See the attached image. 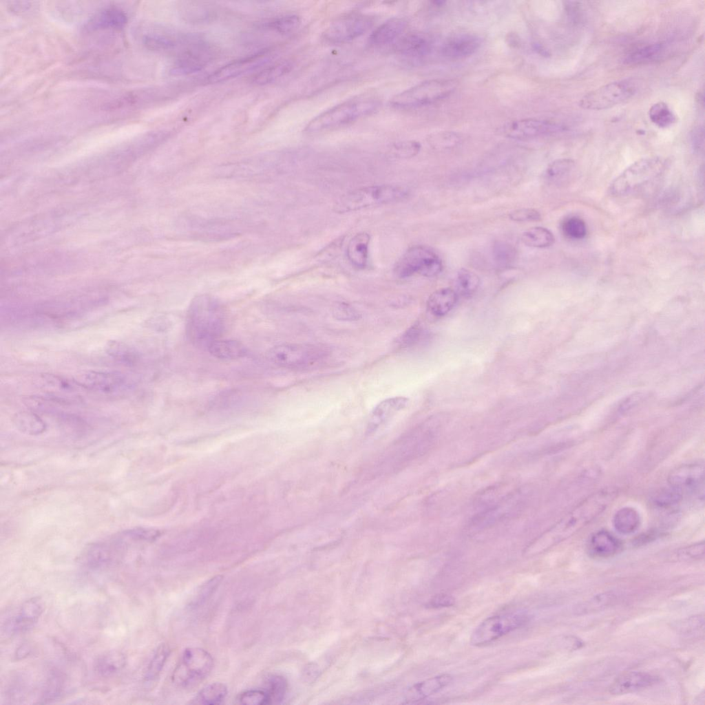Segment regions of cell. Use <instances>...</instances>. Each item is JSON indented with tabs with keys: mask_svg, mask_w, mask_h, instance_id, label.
<instances>
[{
	"mask_svg": "<svg viewBox=\"0 0 705 705\" xmlns=\"http://www.w3.org/2000/svg\"><path fill=\"white\" fill-rule=\"evenodd\" d=\"M227 310L217 298L209 295L196 296L187 309L185 332L189 341L205 347L221 338L226 328Z\"/></svg>",
	"mask_w": 705,
	"mask_h": 705,
	"instance_id": "obj_1",
	"label": "cell"
},
{
	"mask_svg": "<svg viewBox=\"0 0 705 705\" xmlns=\"http://www.w3.org/2000/svg\"><path fill=\"white\" fill-rule=\"evenodd\" d=\"M379 105L378 99L370 96L348 100L315 117L307 124L305 131L317 133L348 125L372 114Z\"/></svg>",
	"mask_w": 705,
	"mask_h": 705,
	"instance_id": "obj_2",
	"label": "cell"
},
{
	"mask_svg": "<svg viewBox=\"0 0 705 705\" xmlns=\"http://www.w3.org/2000/svg\"><path fill=\"white\" fill-rule=\"evenodd\" d=\"M666 167V161L660 156L640 158L627 167L611 182V193L625 196L639 192L658 180Z\"/></svg>",
	"mask_w": 705,
	"mask_h": 705,
	"instance_id": "obj_3",
	"label": "cell"
},
{
	"mask_svg": "<svg viewBox=\"0 0 705 705\" xmlns=\"http://www.w3.org/2000/svg\"><path fill=\"white\" fill-rule=\"evenodd\" d=\"M615 497V492L600 491L580 503L555 527L554 538L561 540L574 534L601 514Z\"/></svg>",
	"mask_w": 705,
	"mask_h": 705,
	"instance_id": "obj_4",
	"label": "cell"
},
{
	"mask_svg": "<svg viewBox=\"0 0 705 705\" xmlns=\"http://www.w3.org/2000/svg\"><path fill=\"white\" fill-rule=\"evenodd\" d=\"M408 191L396 185H373L352 191L341 197L335 203L339 213L354 211L378 204L403 200Z\"/></svg>",
	"mask_w": 705,
	"mask_h": 705,
	"instance_id": "obj_5",
	"label": "cell"
},
{
	"mask_svg": "<svg viewBox=\"0 0 705 705\" xmlns=\"http://www.w3.org/2000/svg\"><path fill=\"white\" fill-rule=\"evenodd\" d=\"M458 84L456 79L451 78L428 80L395 95L390 104L398 109L430 105L448 97L456 90Z\"/></svg>",
	"mask_w": 705,
	"mask_h": 705,
	"instance_id": "obj_6",
	"label": "cell"
},
{
	"mask_svg": "<svg viewBox=\"0 0 705 705\" xmlns=\"http://www.w3.org/2000/svg\"><path fill=\"white\" fill-rule=\"evenodd\" d=\"M328 355V349L324 346L287 343L270 348L267 352V358L281 368L303 369L320 363Z\"/></svg>",
	"mask_w": 705,
	"mask_h": 705,
	"instance_id": "obj_7",
	"label": "cell"
},
{
	"mask_svg": "<svg viewBox=\"0 0 705 705\" xmlns=\"http://www.w3.org/2000/svg\"><path fill=\"white\" fill-rule=\"evenodd\" d=\"M213 666V657L204 649H187L173 671L172 681L180 687H192L209 675Z\"/></svg>",
	"mask_w": 705,
	"mask_h": 705,
	"instance_id": "obj_8",
	"label": "cell"
},
{
	"mask_svg": "<svg viewBox=\"0 0 705 705\" xmlns=\"http://www.w3.org/2000/svg\"><path fill=\"white\" fill-rule=\"evenodd\" d=\"M637 90V84L632 79L615 81L588 92L578 105L585 109H609L631 98Z\"/></svg>",
	"mask_w": 705,
	"mask_h": 705,
	"instance_id": "obj_9",
	"label": "cell"
},
{
	"mask_svg": "<svg viewBox=\"0 0 705 705\" xmlns=\"http://www.w3.org/2000/svg\"><path fill=\"white\" fill-rule=\"evenodd\" d=\"M442 260L431 248L418 245L409 249L397 262L395 274L401 278L410 277L416 273L432 277L443 270Z\"/></svg>",
	"mask_w": 705,
	"mask_h": 705,
	"instance_id": "obj_10",
	"label": "cell"
},
{
	"mask_svg": "<svg viewBox=\"0 0 705 705\" xmlns=\"http://www.w3.org/2000/svg\"><path fill=\"white\" fill-rule=\"evenodd\" d=\"M528 617L522 613H509L489 617L484 620L473 631L470 643L473 646H483L500 638L505 634L523 626Z\"/></svg>",
	"mask_w": 705,
	"mask_h": 705,
	"instance_id": "obj_11",
	"label": "cell"
},
{
	"mask_svg": "<svg viewBox=\"0 0 705 705\" xmlns=\"http://www.w3.org/2000/svg\"><path fill=\"white\" fill-rule=\"evenodd\" d=\"M374 22V18L368 14H347L332 22L325 30L323 36L331 43H346L365 34L373 26Z\"/></svg>",
	"mask_w": 705,
	"mask_h": 705,
	"instance_id": "obj_12",
	"label": "cell"
},
{
	"mask_svg": "<svg viewBox=\"0 0 705 705\" xmlns=\"http://www.w3.org/2000/svg\"><path fill=\"white\" fill-rule=\"evenodd\" d=\"M565 129V126L556 122L538 118H524L508 122L500 131L507 138L525 140L561 132Z\"/></svg>",
	"mask_w": 705,
	"mask_h": 705,
	"instance_id": "obj_13",
	"label": "cell"
},
{
	"mask_svg": "<svg viewBox=\"0 0 705 705\" xmlns=\"http://www.w3.org/2000/svg\"><path fill=\"white\" fill-rule=\"evenodd\" d=\"M43 609V603L40 598L34 597L25 600L17 612L5 621L3 627L5 633L12 635L30 630L37 622Z\"/></svg>",
	"mask_w": 705,
	"mask_h": 705,
	"instance_id": "obj_14",
	"label": "cell"
},
{
	"mask_svg": "<svg viewBox=\"0 0 705 705\" xmlns=\"http://www.w3.org/2000/svg\"><path fill=\"white\" fill-rule=\"evenodd\" d=\"M210 60L209 49L204 43L192 40L184 49L170 70L173 76H182L202 70Z\"/></svg>",
	"mask_w": 705,
	"mask_h": 705,
	"instance_id": "obj_15",
	"label": "cell"
},
{
	"mask_svg": "<svg viewBox=\"0 0 705 705\" xmlns=\"http://www.w3.org/2000/svg\"><path fill=\"white\" fill-rule=\"evenodd\" d=\"M704 467L700 463L680 465L669 474L668 482L671 488L680 493L695 492L703 487Z\"/></svg>",
	"mask_w": 705,
	"mask_h": 705,
	"instance_id": "obj_16",
	"label": "cell"
},
{
	"mask_svg": "<svg viewBox=\"0 0 705 705\" xmlns=\"http://www.w3.org/2000/svg\"><path fill=\"white\" fill-rule=\"evenodd\" d=\"M270 56L268 50H262L231 62L211 74L208 78V81L211 83H217L237 77L266 63Z\"/></svg>",
	"mask_w": 705,
	"mask_h": 705,
	"instance_id": "obj_17",
	"label": "cell"
},
{
	"mask_svg": "<svg viewBox=\"0 0 705 705\" xmlns=\"http://www.w3.org/2000/svg\"><path fill=\"white\" fill-rule=\"evenodd\" d=\"M82 380L80 383L85 388L105 393L120 391L128 386L127 377L118 372L87 371Z\"/></svg>",
	"mask_w": 705,
	"mask_h": 705,
	"instance_id": "obj_18",
	"label": "cell"
},
{
	"mask_svg": "<svg viewBox=\"0 0 705 705\" xmlns=\"http://www.w3.org/2000/svg\"><path fill=\"white\" fill-rule=\"evenodd\" d=\"M433 41L427 34L422 32L408 33L401 36L395 44V50L401 56L408 59H421L432 52Z\"/></svg>",
	"mask_w": 705,
	"mask_h": 705,
	"instance_id": "obj_19",
	"label": "cell"
},
{
	"mask_svg": "<svg viewBox=\"0 0 705 705\" xmlns=\"http://www.w3.org/2000/svg\"><path fill=\"white\" fill-rule=\"evenodd\" d=\"M658 679L644 672H626L611 683L609 691L612 695H624L646 688L655 684Z\"/></svg>",
	"mask_w": 705,
	"mask_h": 705,
	"instance_id": "obj_20",
	"label": "cell"
},
{
	"mask_svg": "<svg viewBox=\"0 0 705 705\" xmlns=\"http://www.w3.org/2000/svg\"><path fill=\"white\" fill-rule=\"evenodd\" d=\"M481 39L472 34H459L448 39L442 45V54L451 59H463L473 54L480 47Z\"/></svg>",
	"mask_w": 705,
	"mask_h": 705,
	"instance_id": "obj_21",
	"label": "cell"
},
{
	"mask_svg": "<svg viewBox=\"0 0 705 705\" xmlns=\"http://www.w3.org/2000/svg\"><path fill=\"white\" fill-rule=\"evenodd\" d=\"M409 399L398 396L387 398L379 402L372 410L367 425L366 432H374L397 412L405 408Z\"/></svg>",
	"mask_w": 705,
	"mask_h": 705,
	"instance_id": "obj_22",
	"label": "cell"
},
{
	"mask_svg": "<svg viewBox=\"0 0 705 705\" xmlns=\"http://www.w3.org/2000/svg\"><path fill=\"white\" fill-rule=\"evenodd\" d=\"M621 549V543L612 534L600 530L589 538L587 550L596 558H607L615 555Z\"/></svg>",
	"mask_w": 705,
	"mask_h": 705,
	"instance_id": "obj_23",
	"label": "cell"
},
{
	"mask_svg": "<svg viewBox=\"0 0 705 705\" xmlns=\"http://www.w3.org/2000/svg\"><path fill=\"white\" fill-rule=\"evenodd\" d=\"M114 558V551L110 547L103 543H94L84 549L78 562L85 568L97 570L110 565Z\"/></svg>",
	"mask_w": 705,
	"mask_h": 705,
	"instance_id": "obj_24",
	"label": "cell"
},
{
	"mask_svg": "<svg viewBox=\"0 0 705 705\" xmlns=\"http://www.w3.org/2000/svg\"><path fill=\"white\" fill-rule=\"evenodd\" d=\"M406 27L407 21L404 19L391 18L372 32L369 37V42L374 46L390 44L401 37Z\"/></svg>",
	"mask_w": 705,
	"mask_h": 705,
	"instance_id": "obj_25",
	"label": "cell"
},
{
	"mask_svg": "<svg viewBox=\"0 0 705 705\" xmlns=\"http://www.w3.org/2000/svg\"><path fill=\"white\" fill-rule=\"evenodd\" d=\"M178 10L185 21L195 24L212 21L217 17V11L214 7L207 3L200 1H180Z\"/></svg>",
	"mask_w": 705,
	"mask_h": 705,
	"instance_id": "obj_26",
	"label": "cell"
},
{
	"mask_svg": "<svg viewBox=\"0 0 705 705\" xmlns=\"http://www.w3.org/2000/svg\"><path fill=\"white\" fill-rule=\"evenodd\" d=\"M183 39L177 36L174 32L162 28L145 33L143 37V42L149 50L167 52L174 50L182 43Z\"/></svg>",
	"mask_w": 705,
	"mask_h": 705,
	"instance_id": "obj_27",
	"label": "cell"
},
{
	"mask_svg": "<svg viewBox=\"0 0 705 705\" xmlns=\"http://www.w3.org/2000/svg\"><path fill=\"white\" fill-rule=\"evenodd\" d=\"M452 680V677L445 673L417 683L408 690L406 695L407 700L413 702L422 700L442 690L449 685Z\"/></svg>",
	"mask_w": 705,
	"mask_h": 705,
	"instance_id": "obj_28",
	"label": "cell"
},
{
	"mask_svg": "<svg viewBox=\"0 0 705 705\" xmlns=\"http://www.w3.org/2000/svg\"><path fill=\"white\" fill-rule=\"evenodd\" d=\"M458 294L452 288H439L433 292L427 300V308L435 317H443L455 306Z\"/></svg>",
	"mask_w": 705,
	"mask_h": 705,
	"instance_id": "obj_29",
	"label": "cell"
},
{
	"mask_svg": "<svg viewBox=\"0 0 705 705\" xmlns=\"http://www.w3.org/2000/svg\"><path fill=\"white\" fill-rule=\"evenodd\" d=\"M214 357L222 360H234L245 357L247 348L241 342L233 339H218L207 348Z\"/></svg>",
	"mask_w": 705,
	"mask_h": 705,
	"instance_id": "obj_30",
	"label": "cell"
},
{
	"mask_svg": "<svg viewBox=\"0 0 705 705\" xmlns=\"http://www.w3.org/2000/svg\"><path fill=\"white\" fill-rule=\"evenodd\" d=\"M126 663L127 657L124 653L112 650L103 653L96 660L94 670L98 675L108 677L121 671Z\"/></svg>",
	"mask_w": 705,
	"mask_h": 705,
	"instance_id": "obj_31",
	"label": "cell"
},
{
	"mask_svg": "<svg viewBox=\"0 0 705 705\" xmlns=\"http://www.w3.org/2000/svg\"><path fill=\"white\" fill-rule=\"evenodd\" d=\"M370 237L367 233L356 234L347 246V256L350 263L357 269H364L368 263Z\"/></svg>",
	"mask_w": 705,
	"mask_h": 705,
	"instance_id": "obj_32",
	"label": "cell"
},
{
	"mask_svg": "<svg viewBox=\"0 0 705 705\" xmlns=\"http://www.w3.org/2000/svg\"><path fill=\"white\" fill-rule=\"evenodd\" d=\"M12 422L19 432L28 435H39L46 430V424L43 420L30 411L16 413L13 416Z\"/></svg>",
	"mask_w": 705,
	"mask_h": 705,
	"instance_id": "obj_33",
	"label": "cell"
},
{
	"mask_svg": "<svg viewBox=\"0 0 705 705\" xmlns=\"http://www.w3.org/2000/svg\"><path fill=\"white\" fill-rule=\"evenodd\" d=\"M127 23L125 14L116 8H109L100 12L92 21V25L97 29H120Z\"/></svg>",
	"mask_w": 705,
	"mask_h": 705,
	"instance_id": "obj_34",
	"label": "cell"
},
{
	"mask_svg": "<svg viewBox=\"0 0 705 705\" xmlns=\"http://www.w3.org/2000/svg\"><path fill=\"white\" fill-rule=\"evenodd\" d=\"M615 529L620 534H629L638 529L640 524L638 512L631 507L620 509L613 516Z\"/></svg>",
	"mask_w": 705,
	"mask_h": 705,
	"instance_id": "obj_35",
	"label": "cell"
},
{
	"mask_svg": "<svg viewBox=\"0 0 705 705\" xmlns=\"http://www.w3.org/2000/svg\"><path fill=\"white\" fill-rule=\"evenodd\" d=\"M664 44L655 43L640 48L631 52L624 59L629 65H640L657 59L664 52Z\"/></svg>",
	"mask_w": 705,
	"mask_h": 705,
	"instance_id": "obj_36",
	"label": "cell"
},
{
	"mask_svg": "<svg viewBox=\"0 0 705 705\" xmlns=\"http://www.w3.org/2000/svg\"><path fill=\"white\" fill-rule=\"evenodd\" d=\"M227 694V686L220 682H214L203 687L192 701V704L216 705L221 704Z\"/></svg>",
	"mask_w": 705,
	"mask_h": 705,
	"instance_id": "obj_37",
	"label": "cell"
},
{
	"mask_svg": "<svg viewBox=\"0 0 705 705\" xmlns=\"http://www.w3.org/2000/svg\"><path fill=\"white\" fill-rule=\"evenodd\" d=\"M520 240L526 246L534 248H547L555 242L553 233L542 227H534L525 231Z\"/></svg>",
	"mask_w": 705,
	"mask_h": 705,
	"instance_id": "obj_38",
	"label": "cell"
},
{
	"mask_svg": "<svg viewBox=\"0 0 705 705\" xmlns=\"http://www.w3.org/2000/svg\"><path fill=\"white\" fill-rule=\"evenodd\" d=\"M169 653L170 649L167 644L162 643L158 645L145 671V680L146 682H153L159 677Z\"/></svg>",
	"mask_w": 705,
	"mask_h": 705,
	"instance_id": "obj_39",
	"label": "cell"
},
{
	"mask_svg": "<svg viewBox=\"0 0 705 705\" xmlns=\"http://www.w3.org/2000/svg\"><path fill=\"white\" fill-rule=\"evenodd\" d=\"M479 284V277L474 272L464 268L458 271L455 279L457 294L470 296L476 291Z\"/></svg>",
	"mask_w": 705,
	"mask_h": 705,
	"instance_id": "obj_40",
	"label": "cell"
},
{
	"mask_svg": "<svg viewBox=\"0 0 705 705\" xmlns=\"http://www.w3.org/2000/svg\"><path fill=\"white\" fill-rule=\"evenodd\" d=\"M292 64L289 61H282L269 66L256 74L253 79L254 83L264 85L271 83L284 76L291 71Z\"/></svg>",
	"mask_w": 705,
	"mask_h": 705,
	"instance_id": "obj_41",
	"label": "cell"
},
{
	"mask_svg": "<svg viewBox=\"0 0 705 705\" xmlns=\"http://www.w3.org/2000/svg\"><path fill=\"white\" fill-rule=\"evenodd\" d=\"M649 116L651 122L660 128H666L676 122V116L666 103L659 101L649 108Z\"/></svg>",
	"mask_w": 705,
	"mask_h": 705,
	"instance_id": "obj_42",
	"label": "cell"
},
{
	"mask_svg": "<svg viewBox=\"0 0 705 705\" xmlns=\"http://www.w3.org/2000/svg\"><path fill=\"white\" fill-rule=\"evenodd\" d=\"M575 162L569 158L558 159L552 162L545 171V178L552 182H558L565 179L573 171Z\"/></svg>",
	"mask_w": 705,
	"mask_h": 705,
	"instance_id": "obj_43",
	"label": "cell"
},
{
	"mask_svg": "<svg viewBox=\"0 0 705 705\" xmlns=\"http://www.w3.org/2000/svg\"><path fill=\"white\" fill-rule=\"evenodd\" d=\"M269 704H279L285 697L287 691V682L281 675H271L266 681V690Z\"/></svg>",
	"mask_w": 705,
	"mask_h": 705,
	"instance_id": "obj_44",
	"label": "cell"
},
{
	"mask_svg": "<svg viewBox=\"0 0 705 705\" xmlns=\"http://www.w3.org/2000/svg\"><path fill=\"white\" fill-rule=\"evenodd\" d=\"M300 23V19L296 14H286L277 17L264 24L269 30L280 34H288L295 30Z\"/></svg>",
	"mask_w": 705,
	"mask_h": 705,
	"instance_id": "obj_45",
	"label": "cell"
},
{
	"mask_svg": "<svg viewBox=\"0 0 705 705\" xmlns=\"http://www.w3.org/2000/svg\"><path fill=\"white\" fill-rule=\"evenodd\" d=\"M107 352L118 361L127 364L134 363L138 358L136 352L132 348L117 341H109Z\"/></svg>",
	"mask_w": 705,
	"mask_h": 705,
	"instance_id": "obj_46",
	"label": "cell"
},
{
	"mask_svg": "<svg viewBox=\"0 0 705 705\" xmlns=\"http://www.w3.org/2000/svg\"><path fill=\"white\" fill-rule=\"evenodd\" d=\"M65 680L62 674L54 672L48 677L42 693L43 702L55 700L64 690Z\"/></svg>",
	"mask_w": 705,
	"mask_h": 705,
	"instance_id": "obj_47",
	"label": "cell"
},
{
	"mask_svg": "<svg viewBox=\"0 0 705 705\" xmlns=\"http://www.w3.org/2000/svg\"><path fill=\"white\" fill-rule=\"evenodd\" d=\"M492 255L495 262L501 266L511 264L515 260L516 251L513 245L501 241L494 242Z\"/></svg>",
	"mask_w": 705,
	"mask_h": 705,
	"instance_id": "obj_48",
	"label": "cell"
},
{
	"mask_svg": "<svg viewBox=\"0 0 705 705\" xmlns=\"http://www.w3.org/2000/svg\"><path fill=\"white\" fill-rule=\"evenodd\" d=\"M562 231L568 238L580 240L587 234V226L583 220L578 217H570L562 223Z\"/></svg>",
	"mask_w": 705,
	"mask_h": 705,
	"instance_id": "obj_49",
	"label": "cell"
},
{
	"mask_svg": "<svg viewBox=\"0 0 705 705\" xmlns=\"http://www.w3.org/2000/svg\"><path fill=\"white\" fill-rule=\"evenodd\" d=\"M461 142L460 136L452 131H442L432 136L430 143L437 149H448L455 147Z\"/></svg>",
	"mask_w": 705,
	"mask_h": 705,
	"instance_id": "obj_50",
	"label": "cell"
},
{
	"mask_svg": "<svg viewBox=\"0 0 705 705\" xmlns=\"http://www.w3.org/2000/svg\"><path fill=\"white\" fill-rule=\"evenodd\" d=\"M42 378L49 386L63 391L74 392L85 388L79 381L52 374L44 375Z\"/></svg>",
	"mask_w": 705,
	"mask_h": 705,
	"instance_id": "obj_51",
	"label": "cell"
},
{
	"mask_svg": "<svg viewBox=\"0 0 705 705\" xmlns=\"http://www.w3.org/2000/svg\"><path fill=\"white\" fill-rule=\"evenodd\" d=\"M332 313L336 319L344 322L357 321L361 317V314L356 308L346 302L335 304L332 308Z\"/></svg>",
	"mask_w": 705,
	"mask_h": 705,
	"instance_id": "obj_52",
	"label": "cell"
},
{
	"mask_svg": "<svg viewBox=\"0 0 705 705\" xmlns=\"http://www.w3.org/2000/svg\"><path fill=\"white\" fill-rule=\"evenodd\" d=\"M238 700L243 705L269 704L266 692L259 689H252L242 693L238 697Z\"/></svg>",
	"mask_w": 705,
	"mask_h": 705,
	"instance_id": "obj_53",
	"label": "cell"
},
{
	"mask_svg": "<svg viewBox=\"0 0 705 705\" xmlns=\"http://www.w3.org/2000/svg\"><path fill=\"white\" fill-rule=\"evenodd\" d=\"M509 218L518 222H538L541 220V214L534 209L521 208L511 211Z\"/></svg>",
	"mask_w": 705,
	"mask_h": 705,
	"instance_id": "obj_54",
	"label": "cell"
},
{
	"mask_svg": "<svg viewBox=\"0 0 705 705\" xmlns=\"http://www.w3.org/2000/svg\"><path fill=\"white\" fill-rule=\"evenodd\" d=\"M677 558L682 560H698L704 556V543H697L679 549Z\"/></svg>",
	"mask_w": 705,
	"mask_h": 705,
	"instance_id": "obj_55",
	"label": "cell"
},
{
	"mask_svg": "<svg viewBox=\"0 0 705 705\" xmlns=\"http://www.w3.org/2000/svg\"><path fill=\"white\" fill-rule=\"evenodd\" d=\"M421 333V329L419 324H414L398 338L397 343L402 348L412 346L418 341Z\"/></svg>",
	"mask_w": 705,
	"mask_h": 705,
	"instance_id": "obj_56",
	"label": "cell"
},
{
	"mask_svg": "<svg viewBox=\"0 0 705 705\" xmlns=\"http://www.w3.org/2000/svg\"><path fill=\"white\" fill-rule=\"evenodd\" d=\"M222 577L221 576H216L210 580H209L205 584H204L201 588L198 590L197 596L194 600V604H198L204 601L211 593L215 590V589L220 585Z\"/></svg>",
	"mask_w": 705,
	"mask_h": 705,
	"instance_id": "obj_57",
	"label": "cell"
},
{
	"mask_svg": "<svg viewBox=\"0 0 705 705\" xmlns=\"http://www.w3.org/2000/svg\"><path fill=\"white\" fill-rule=\"evenodd\" d=\"M123 534L134 540H153L159 536L160 533L154 529L138 527L127 530Z\"/></svg>",
	"mask_w": 705,
	"mask_h": 705,
	"instance_id": "obj_58",
	"label": "cell"
},
{
	"mask_svg": "<svg viewBox=\"0 0 705 705\" xmlns=\"http://www.w3.org/2000/svg\"><path fill=\"white\" fill-rule=\"evenodd\" d=\"M399 156L404 158L412 157L417 155L420 149L421 145L417 141H406L400 143L394 147Z\"/></svg>",
	"mask_w": 705,
	"mask_h": 705,
	"instance_id": "obj_59",
	"label": "cell"
},
{
	"mask_svg": "<svg viewBox=\"0 0 705 705\" xmlns=\"http://www.w3.org/2000/svg\"><path fill=\"white\" fill-rule=\"evenodd\" d=\"M691 142L693 150L697 153L704 151V128L702 126L696 127L691 134Z\"/></svg>",
	"mask_w": 705,
	"mask_h": 705,
	"instance_id": "obj_60",
	"label": "cell"
},
{
	"mask_svg": "<svg viewBox=\"0 0 705 705\" xmlns=\"http://www.w3.org/2000/svg\"><path fill=\"white\" fill-rule=\"evenodd\" d=\"M454 604V599L446 594H438L433 597L428 604L431 608H441L452 606Z\"/></svg>",
	"mask_w": 705,
	"mask_h": 705,
	"instance_id": "obj_61",
	"label": "cell"
},
{
	"mask_svg": "<svg viewBox=\"0 0 705 705\" xmlns=\"http://www.w3.org/2000/svg\"><path fill=\"white\" fill-rule=\"evenodd\" d=\"M32 651L31 644L24 642L20 644L15 651L14 657L17 660H23L30 655Z\"/></svg>",
	"mask_w": 705,
	"mask_h": 705,
	"instance_id": "obj_62",
	"label": "cell"
},
{
	"mask_svg": "<svg viewBox=\"0 0 705 705\" xmlns=\"http://www.w3.org/2000/svg\"><path fill=\"white\" fill-rule=\"evenodd\" d=\"M534 49L536 50V51H538V53L543 55H546L547 54L546 50L543 49L541 45H539L538 44H535Z\"/></svg>",
	"mask_w": 705,
	"mask_h": 705,
	"instance_id": "obj_63",
	"label": "cell"
}]
</instances>
